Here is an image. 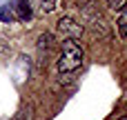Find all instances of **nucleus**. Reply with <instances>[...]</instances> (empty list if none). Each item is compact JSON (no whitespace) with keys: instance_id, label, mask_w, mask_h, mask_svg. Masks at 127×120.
<instances>
[{"instance_id":"7ed1b4c3","label":"nucleus","mask_w":127,"mask_h":120,"mask_svg":"<svg viewBox=\"0 0 127 120\" xmlns=\"http://www.w3.org/2000/svg\"><path fill=\"white\" fill-rule=\"evenodd\" d=\"M11 9H13V13H16V20H29V18H31L29 0H13Z\"/></svg>"},{"instance_id":"423d86ee","label":"nucleus","mask_w":127,"mask_h":120,"mask_svg":"<svg viewBox=\"0 0 127 120\" xmlns=\"http://www.w3.org/2000/svg\"><path fill=\"white\" fill-rule=\"evenodd\" d=\"M118 31H121V36L127 40V9L123 11V16L118 18Z\"/></svg>"},{"instance_id":"f257e3e1","label":"nucleus","mask_w":127,"mask_h":120,"mask_svg":"<svg viewBox=\"0 0 127 120\" xmlns=\"http://www.w3.org/2000/svg\"><path fill=\"white\" fill-rule=\"evenodd\" d=\"M83 47L76 40H65L60 47V56H58V71L60 73H74L76 69H80L83 65Z\"/></svg>"},{"instance_id":"20e7f679","label":"nucleus","mask_w":127,"mask_h":120,"mask_svg":"<svg viewBox=\"0 0 127 120\" xmlns=\"http://www.w3.org/2000/svg\"><path fill=\"white\" fill-rule=\"evenodd\" d=\"M38 4H40V11L42 13H51L58 7V0H38Z\"/></svg>"},{"instance_id":"6e6552de","label":"nucleus","mask_w":127,"mask_h":120,"mask_svg":"<svg viewBox=\"0 0 127 120\" xmlns=\"http://www.w3.org/2000/svg\"><path fill=\"white\" fill-rule=\"evenodd\" d=\"M114 9H118V11H125L127 9V0H107Z\"/></svg>"},{"instance_id":"39448f33","label":"nucleus","mask_w":127,"mask_h":120,"mask_svg":"<svg viewBox=\"0 0 127 120\" xmlns=\"http://www.w3.org/2000/svg\"><path fill=\"white\" fill-rule=\"evenodd\" d=\"M0 20H4V22H13V20H16V13H13V9H11L9 4L0 9Z\"/></svg>"},{"instance_id":"1a4fd4ad","label":"nucleus","mask_w":127,"mask_h":120,"mask_svg":"<svg viewBox=\"0 0 127 120\" xmlns=\"http://www.w3.org/2000/svg\"><path fill=\"white\" fill-rule=\"evenodd\" d=\"M118 120H127V116H123V118H118Z\"/></svg>"},{"instance_id":"0eeeda50","label":"nucleus","mask_w":127,"mask_h":120,"mask_svg":"<svg viewBox=\"0 0 127 120\" xmlns=\"http://www.w3.org/2000/svg\"><path fill=\"white\" fill-rule=\"evenodd\" d=\"M38 47H40V49L51 47V33H42V36L38 38Z\"/></svg>"},{"instance_id":"f03ea898","label":"nucleus","mask_w":127,"mask_h":120,"mask_svg":"<svg viewBox=\"0 0 127 120\" xmlns=\"http://www.w3.org/2000/svg\"><path fill=\"white\" fill-rule=\"evenodd\" d=\"M56 29H58V36L65 38V40H76V38L83 36V24H78L71 16L60 18L58 24H56Z\"/></svg>"}]
</instances>
